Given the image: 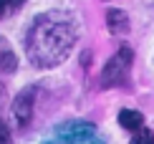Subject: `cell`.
I'll return each mask as SVG.
<instances>
[{"mask_svg": "<svg viewBox=\"0 0 154 144\" xmlns=\"http://www.w3.org/2000/svg\"><path fill=\"white\" fill-rule=\"evenodd\" d=\"M79 41V25L68 13H43L38 15L25 36V53L38 68H53L71 56Z\"/></svg>", "mask_w": 154, "mask_h": 144, "instance_id": "obj_1", "label": "cell"}, {"mask_svg": "<svg viewBox=\"0 0 154 144\" xmlns=\"http://www.w3.org/2000/svg\"><path fill=\"white\" fill-rule=\"evenodd\" d=\"M131 48H119L116 53L106 61L104 71H101V86L104 89H114L119 83H124V78L129 76L131 68Z\"/></svg>", "mask_w": 154, "mask_h": 144, "instance_id": "obj_2", "label": "cell"}, {"mask_svg": "<svg viewBox=\"0 0 154 144\" xmlns=\"http://www.w3.org/2000/svg\"><path fill=\"white\" fill-rule=\"evenodd\" d=\"M48 144H101V139L94 134L91 127L76 124V127H68L66 129V136H63V139H53Z\"/></svg>", "mask_w": 154, "mask_h": 144, "instance_id": "obj_3", "label": "cell"}, {"mask_svg": "<svg viewBox=\"0 0 154 144\" xmlns=\"http://www.w3.org/2000/svg\"><path fill=\"white\" fill-rule=\"evenodd\" d=\"M33 101H35V89L20 91L15 96V101H13V116L18 119L20 127H25L30 121V116H33Z\"/></svg>", "mask_w": 154, "mask_h": 144, "instance_id": "obj_4", "label": "cell"}, {"mask_svg": "<svg viewBox=\"0 0 154 144\" xmlns=\"http://www.w3.org/2000/svg\"><path fill=\"white\" fill-rule=\"evenodd\" d=\"M106 25H109V30H111L114 36H126L129 33V15H126L124 10H119V8H111L106 13Z\"/></svg>", "mask_w": 154, "mask_h": 144, "instance_id": "obj_5", "label": "cell"}, {"mask_svg": "<svg viewBox=\"0 0 154 144\" xmlns=\"http://www.w3.org/2000/svg\"><path fill=\"white\" fill-rule=\"evenodd\" d=\"M119 124L124 129H129V132H139L144 127V116L137 109H121L119 111Z\"/></svg>", "mask_w": 154, "mask_h": 144, "instance_id": "obj_6", "label": "cell"}, {"mask_svg": "<svg viewBox=\"0 0 154 144\" xmlns=\"http://www.w3.org/2000/svg\"><path fill=\"white\" fill-rule=\"evenodd\" d=\"M15 68H18L15 56H13L10 51H3V53H0V71H5V74H13Z\"/></svg>", "mask_w": 154, "mask_h": 144, "instance_id": "obj_7", "label": "cell"}, {"mask_svg": "<svg viewBox=\"0 0 154 144\" xmlns=\"http://www.w3.org/2000/svg\"><path fill=\"white\" fill-rule=\"evenodd\" d=\"M129 144H154V132L142 127L139 132H134V136L129 139Z\"/></svg>", "mask_w": 154, "mask_h": 144, "instance_id": "obj_8", "label": "cell"}, {"mask_svg": "<svg viewBox=\"0 0 154 144\" xmlns=\"http://www.w3.org/2000/svg\"><path fill=\"white\" fill-rule=\"evenodd\" d=\"M23 3H25V0H0V18H5V15H10V13H15Z\"/></svg>", "mask_w": 154, "mask_h": 144, "instance_id": "obj_9", "label": "cell"}, {"mask_svg": "<svg viewBox=\"0 0 154 144\" xmlns=\"http://www.w3.org/2000/svg\"><path fill=\"white\" fill-rule=\"evenodd\" d=\"M8 139H10V132H8V127L0 121V144H8Z\"/></svg>", "mask_w": 154, "mask_h": 144, "instance_id": "obj_10", "label": "cell"}]
</instances>
